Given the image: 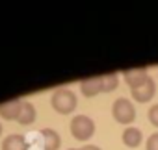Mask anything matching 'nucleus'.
I'll return each mask as SVG.
<instances>
[{
  "label": "nucleus",
  "mask_w": 158,
  "mask_h": 150,
  "mask_svg": "<svg viewBox=\"0 0 158 150\" xmlns=\"http://www.w3.org/2000/svg\"><path fill=\"white\" fill-rule=\"evenodd\" d=\"M50 104L52 108L60 113V115H69L76 109V95L69 89H56L52 93V98H50Z\"/></svg>",
  "instance_id": "f257e3e1"
},
{
  "label": "nucleus",
  "mask_w": 158,
  "mask_h": 150,
  "mask_svg": "<svg viewBox=\"0 0 158 150\" xmlns=\"http://www.w3.org/2000/svg\"><path fill=\"white\" fill-rule=\"evenodd\" d=\"M71 133L78 141H88L95 133V122L88 115H76L71 120Z\"/></svg>",
  "instance_id": "f03ea898"
},
{
  "label": "nucleus",
  "mask_w": 158,
  "mask_h": 150,
  "mask_svg": "<svg viewBox=\"0 0 158 150\" xmlns=\"http://www.w3.org/2000/svg\"><path fill=\"white\" fill-rule=\"evenodd\" d=\"M112 115L119 124H132L134 119H136L134 104L127 98H117L112 106Z\"/></svg>",
  "instance_id": "7ed1b4c3"
},
{
  "label": "nucleus",
  "mask_w": 158,
  "mask_h": 150,
  "mask_svg": "<svg viewBox=\"0 0 158 150\" xmlns=\"http://www.w3.org/2000/svg\"><path fill=\"white\" fill-rule=\"evenodd\" d=\"M154 91H156V84H154V80H152L151 76H147L139 85H136V87L130 89L132 98H134L136 102H139V104L149 102V100L154 97Z\"/></svg>",
  "instance_id": "20e7f679"
},
{
  "label": "nucleus",
  "mask_w": 158,
  "mask_h": 150,
  "mask_svg": "<svg viewBox=\"0 0 158 150\" xmlns=\"http://www.w3.org/2000/svg\"><path fill=\"white\" fill-rule=\"evenodd\" d=\"M41 144H43V150H58L61 146L60 133L52 128L41 130Z\"/></svg>",
  "instance_id": "39448f33"
},
{
  "label": "nucleus",
  "mask_w": 158,
  "mask_h": 150,
  "mask_svg": "<svg viewBox=\"0 0 158 150\" xmlns=\"http://www.w3.org/2000/svg\"><path fill=\"white\" fill-rule=\"evenodd\" d=\"M23 102L21 100H10V102H2L0 104V117L6 119V120H17L19 111H21Z\"/></svg>",
  "instance_id": "423d86ee"
},
{
  "label": "nucleus",
  "mask_w": 158,
  "mask_h": 150,
  "mask_svg": "<svg viewBox=\"0 0 158 150\" xmlns=\"http://www.w3.org/2000/svg\"><path fill=\"white\" fill-rule=\"evenodd\" d=\"M80 91H82V95H84V97H88V98H91V97L99 95V93L102 91V82H101V76L82 80V84H80Z\"/></svg>",
  "instance_id": "0eeeda50"
},
{
  "label": "nucleus",
  "mask_w": 158,
  "mask_h": 150,
  "mask_svg": "<svg viewBox=\"0 0 158 150\" xmlns=\"http://www.w3.org/2000/svg\"><path fill=\"white\" fill-rule=\"evenodd\" d=\"M125 82L130 85V89L132 87H136V85H139L149 74H147V67H138V69H128V70H125Z\"/></svg>",
  "instance_id": "6e6552de"
},
{
  "label": "nucleus",
  "mask_w": 158,
  "mask_h": 150,
  "mask_svg": "<svg viewBox=\"0 0 158 150\" xmlns=\"http://www.w3.org/2000/svg\"><path fill=\"white\" fill-rule=\"evenodd\" d=\"M2 150H28V143L24 135L11 133L2 141Z\"/></svg>",
  "instance_id": "1a4fd4ad"
},
{
  "label": "nucleus",
  "mask_w": 158,
  "mask_h": 150,
  "mask_svg": "<svg viewBox=\"0 0 158 150\" xmlns=\"http://www.w3.org/2000/svg\"><path fill=\"white\" fill-rule=\"evenodd\" d=\"M35 108H34V104H30V102H23V106H21V111H19V117H17V122L19 124H23V126H28V124H32L34 120H35Z\"/></svg>",
  "instance_id": "9d476101"
},
{
  "label": "nucleus",
  "mask_w": 158,
  "mask_h": 150,
  "mask_svg": "<svg viewBox=\"0 0 158 150\" xmlns=\"http://www.w3.org/2000/svg\"><path fill=\"white\" fill-rule=\"evenodd\" d=\"M123 143L130 148H136L141 144V132L134 126H128L125 132H123Z\"/></svg>",
  "instance_id": "9b49d317"
},
{
  "label": "nucleus",
  "mask_w": 158,
  "mask_h": 150,
  "mask_svg": "<svg viewBox=\"0 0 158 150\" xmlns=\"http://www.w3.org/2000/svg\"><path fill=\"white\" fill-rule=\"evenodd\" d=\"M101 82H102V91H104V93H110V91L117 89V85H119V76H117L115 72H110V74L101 76Z\"/></svg>",
  "instance_id": "f8f14e48"
},
{
  "label": "nucleus",
  "mask_w": 158,
  "mask_h": 150,
  "mask_svg": "<svg viewBox=\"0 0 158 150\" xmlns=\"http://www.w3.org/2000/svg\"><path fill=\"white\" fill-rule=\"evenodd\" d=\"M149 120H151L152 126L158 128V104H154V106L149 108Z\"/></svg>",
  "instance_id": "ddd939ff"
},
{
  "label": "nucleus",
  "mask_w": 158,
  "mask_h": 150,
  "mask_svg": "<svg viewBox=\"0 0 158 150\" xmlns=\"http://www.w3.org/2000/svg\"><path fill=\"white\" fill-rule=\"evenodd\" d=\"M145 148H147V150H158V133H152V135L147 139Z\"/></svg>",
  "instance_id": "4468645a"
},
{
  "label": "nucleus",
  "mask_w": 158,
  "mask_h": 150,
  "mask_svg": "<svg viewBox=\"0 0 158 150\" xmlns=\"http://www.w3.org/2000/svg\"><path fill=\"white\" fill-rule=\"evenodd\" d=\"M80 150H101L99 146H95V144H86V146H82Z\"/></svg>",
  "instance_id": "2eb2a0df"
},
{
  "label": "nucleus",
  "mask_w": 158,
  "mask_h": 150,
  "mask_svg": "<svg viewBox=\"0 0 158 150\" xmlns=\"http://www.w3.org/2000/svg\"><path fill=\"white\" fill-rule=\"evenodd\" d=\"M0 135H2V124H0Z\"/></svg>",
  "instance_id": "dca6fc26"
},
{
  "label": "nucleus",
  "mask_w": 158,
  "mask_h": 150,
  "mask_svg": "<svg viewBox=\"0 0 158 150\" xmlns=\"http://www.w3.org/2000/svg\"><path fill=\"white\" fill-rule=\"evenodd\" d=\"M69 150H78V148H69Z\"/></svg>",
  "instance_id": "f3484780"
}]
</instances>
